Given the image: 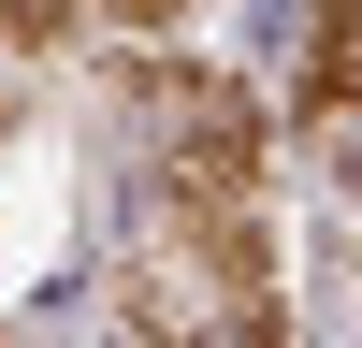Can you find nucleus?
I'll list each match as a JSON object with an SVG mask.
<instances>
[{
  "label": "nucleus",
  "mask_w": 362,
  "mask_h": 348,
  "mask_svg": "<svg viewBox=\"0 0 362 348\" xmlns=\"http://www.w3.org/2000/svg\"><path fill=\"white\" fill-rule=\"evenodd\" d=\"M131 334L145 348H290V305H276V247H261V203L247 218H160L131 232Z\"/></svg>",
  "instance_id": "nucleus-1"
},
{
  "label": "nucleus",
  "mask_w": 362,
  "mask_h": 348,
  "mask_svg": "<svg viewBox=\"0 0 362 348\" xmlns=\"http://www.w3.org/2000/svg\"><path fill=\"white\" fill-rule=\"evenodd\" d=\"M131 131H145L160 203H189V218H247V203H261V160H276L261 87L189 73V58H145V73H131Z\"/></svg>",
  "instance_id": "nucleus-2"
},
{
  "label": "nucleus",
  "mask_w": 362,
  "mask_h": 348,
  "mask_svg": "<svg viewBox=\"0 0 362 348\" xmlns=\"http://www.w3.org/2000/svg\"><path fill=\"white\" fill-rule=\"evenodd\" d=\"M305 145H319V174H334V189H362V116H305Z\"/></svg>",
  "instance_id": "nucleus-3"
},
{
  "label": "nucleus",
  "mask_w": 362,
  "mask_h": 348,
  "mask_svg": "<svg viewBox=\"0 0 362 348\" xmlns=\"http://www.w3.org/2000/svg\"><path fill=\"white\" fill-rule=\"evenodd\" d=\"M0 131H15V116H0Z\"/></svg>",
  "instance_id": "nucleus-4"
}]
</instances>
